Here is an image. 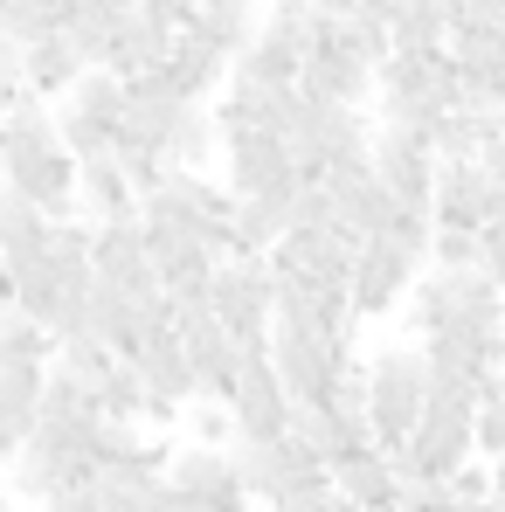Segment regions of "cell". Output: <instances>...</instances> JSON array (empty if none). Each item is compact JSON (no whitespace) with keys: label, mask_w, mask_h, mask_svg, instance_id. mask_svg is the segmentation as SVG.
<instances>
[{"label":"cell","mask_w":505,"mask_h":512,"mask_svg":"<svg viewBox=\"0 0 505 512\" xmlns=\"http://www.w3.org/2000/svg\"><path fill=\"white\" fill-rule=\"evenodd\" d=\"M63 111H77V118H90V125H118V111H125V84L104 77V70H84V77L70 84V97H63Z\"/></svg>","instance_id":"obj_20"},{"label":"cell","mask_w":505,"mask_h":512,"mask_svg":"<svg viewBox=\"0 0 505 512\" xmlns=\"http://www.w3.org/2000/svg\"><path fill=\"white\" fill-rule=\"evenodd\" d=\"M21 499H56V492H90L97 478V416L84 423H35V436L7 457Z\"/></svg>","instance_id":"obj_1"},{"label":"cell","mask_w":505,"mask_h":512,"mask_svg":"<svg viewBox=\"0 0 505 512\" xmlns=\"http://www.w3.org/2000/svg\"><path fill=\"white\" fill-rule=\"evenodd\" d=\"M270 374H277V388L291 395V409H333V381L353 367V346L339 340H319V333H284V326H270Z\"/></svg>","instance_id":"obj_4"},{"label":"cell","mask_w":505,"mask_h":512,"mask_svg":"<svg viewBox=\"0 0 505 512\" xmlns=\"http://www.w3.org/2000/svg\"><path fill=\"white\" fill-rule=\"evenodd\" d=\"M180 429L194 436V450H236V423H229L222 402H201V395H194V402L180 409Z\"/></svg>","instance_id":"obj_23"},{"label":"cell","mask_w":505,"mask_h":512,"mask_svg":"<svg viewBox=\"0 0 505 512\" xmlns=\"http://www.w3.org/2000/svg\"><path fill=\"white\" fill-rule=\"evenodd\" d=\"M305 14H312V21H346L353 0H305Z\"/></svg>","instance_id":"obj_32"},{"label":"cell","mask_w":505,"mask_h":512,"mask_svg":"<svg viewBox=\"0 0 505 512\" xmlns=\"http://www.w3.org/2000/svg\"><path fill=\"white\" fill-rule=\"evenodd\" d=\"M14 90H21V49H14V42H0V104H7Z\"/></svg>","instance_id":"obj_29"},{"label":"cell","mask_w":505,"mask_h":512,"mask_svg":"<svg viewBox=\"0 0 505 512\" xmlns=\"http://www.w3.org/2000/svg\"><path fill=\"white\" fill-rule=\"evenodd\" d=\"M388 49H443L450 0H388Z\"/></svg>","instance_id":"obj_18"},{"label":"cell","mask_w":505,"mask_h":512,"mask_svg":"<svg viewBox=\"0 0 505 512\" xmlns=\"http://www.w3.org/2000/svg\"><path fill=\"white\" fill-rule=\"evenodd\" d=\"M229 423L243 443H277L284 423H291V395L277 388V374H270V360H243V374H236V388H229Z\"/></svg>","instance_id":"obj_9"},{"label":"cell","mask_w":505,"mask_h":512,"mask_svg":"<svg viewBox=\"0 0 505 512\" xmlns=\"http://www.w3.org/2000/svg\"><path fill=\"white\" fill-rule=\"evenodd\" d=\"M409 284H416V263L395 250V243H367V250L353 256V277H346V305H353V319H388V312H402V298H409Z\"/></svg>","instance_id":"obj_8"},{"label":"cell","mask_w":505,"mask_h":512,"mask_svg":"<svg viewBox=\"0 0 505 512\" xmlns=\"http://www.w3.org/2000/svg\"><path fill=\"white\" fill-rule=\"evenodd\" d=\"M0 319H7V298H0Z\"/></svg>","instance_id":"obj_36"},{"label":"cell","mask_w":505,"mask_h":512,"mask_svg":"<svg viewBox=\"0 0 505 512\" xmlns=\"http://www.w3.org/2000/svg\"><path fill=\"white\" fill-rule=\"evenodd\" d=\"M77 77H84V63L70 56V42H63V35H42V42H28V49H21V90H35L42 104H49V97H70Z\"/></svg>","instance_id":"obj_17"},{"label":"cell","mask_w":505,"mask_h":512,"mask_svg":"<svg viewBox=\"0 0 505 512\" xmlns=\"http://www.w3.org/2000/svg\"><path fill=\"white\" fill-rule=\"evenodd\" d=\"M381 104H416V111H457V70L443 49H388L374 63Z\"/></svg>","instance_id":"obj_5"},{"label":"cell","mask_w":505,"mask_h":512,"mask_svg":"<svg viewBox=\"0 0 505 512\" xmlns=\"http://www.w3.org/2000/svg\"><path fill=\"white\" fill-rule=\"evenodd\" d=\"M429 222L436 229H464V236H478L492 215L505 208V194L478 173V160H436V173H429Z\"/></svg>","instance_id":"obj_6"},{"label":"cell","mask_w":505,"mask_h":512,"mask_svg":"<svg viewBox=\"0 0 505 512\" xmlns=\"http://www.w3.org/2000/svg\"><path fill=\"white\" fill-rule=\"evenodd\" d=\"M478 173H485V180H492V187L505 194V139H492V146L478 153Z\"/></svg>","instance_id":"obj_30"},{"label":"cell","mask_w":505,"mask_h":512,"mask_svg":"<svg viewBox=\"0 0 505 512\" xmlns=\"http://www.w3.org/2000/svg\"><path fill=\"white\" fill-rule=\"evenodd\" d=\"M429 263H436V270H478V236L436 229V236H429Z\"/></svg>","instance_id":"obj_27"},{"label":"cell","mask_w":505,"mask_h":512,"mask_svg":"<svg viewBox=\"0 0 505 512\" xmlns=\"http://www.w3.org/2000/svg\"><path fill=\"white\" fill-rule=\"evenodd\" d=\"M187 35L208 42L222 63H236V56L250 49V35H256V7H250V0H208V7H194Z\"/></svg>","instance_id":"obj_15"},{"label":"cell","mask_w":505,"mask_h":512,"mask_svg":"<svg viewBox=\"0 0 505 512\" xmlns=\"http://www.w3.org/2000/svg\"><path fill=\"white\" fill-rule=\"evenodd\" d=\"M243 512H256V506H243Z\"/></svg>","instance_id":"obj_37"},{"label":"cell","mask_w":505,"mask_h":512,"mask_svg":"<svg viewBox=\"0 0 505 512\" xmlns=\"http://www.w3.org/2000/svg\"><path fill=\"white\" fill-rule=\"evenodd\" d=\"M422 395H429V367H422V346H381L367 360V429H374V450H402L409 429L422 416Z\"/></svg>","instance_id":"obj_3"},{"label":"cell","mask_w":505,"mask_h":512,"mask_svg":"<svg viewBox=\"0 0 505 512\" xmlns=\"http://www.w3.org/2000/svg\"><path fill=\"white\" fill-rule=\"evenodd\" d=\"M77 201L90 208V229H104V222H139V201H132V187H125L118 153H111V160L77 167Z\"/></svg>","instance_id":"obj_14"},{"label":"cell","mask_w":505,"mask_h":512,"mask_svg":"<svg viewBox=\"0 0 505 512\" xmlns=\"http://www.w3.org/2000/svg\"><path fill=\"white\" fill-rule=\"evenodd\" d=\"M160 478H167L173 499H187V506H208V512H243V485H236V457L229 450H173L167 464H160Z\"/></svg>","instance_id":"obj_7"},{"label":"cell","mask_w":505,"mask_h":512,"mask_svg":"<svg viewBox=\"0 0 505 512\" xmlns=\"http://www.w3.org/2000/svg\"><path fill=\"white\" fill-rule=\"evenodd\" d=\"M222 77H229V63H222L208 42H194V35H173L167 56H160V70H153V84L167 90V97H180V104L215 97V90H222Z\"/></svg>","instance_id":"obj_12"},{"label":"cell","mask_w":505,"mask_h":512,"mask_svg":"<svg viewBox=\"0 0 505 512\" xmlns=\"http://www.w3.org/2000/svg\"><path fill=\"white\" fill-rule=\"evenodd\" d=\"M167 28H153L146 14H139V0H132V14L111 28V42H104V56H97V70L104 77H118V84H139V77H153L160 70V56H167Z\"/></svg>","instance_id":"obj_11"},{"label":"cell","mask_w":505,"mask_h":512,"mask_svg":"<svg viewBox=\"0 0 505 512\" xmlns=\"http://www.w3.org/2000/svg\"><path fill=\"white\" fill-rule=\"evenodd\" d=\"M333 492L353 512H395V499H402V471L388 464V450H360V457L333 464Z\"/></svg>","instance_id":"obj_13"},{"label":"cell","mask_w":505,"mask_h":512,"mask_svg":"<svg viewBox=\"0 0 505 512\" xmlns=\"http://www.w3.org/2000/svg\"><path fill=\"white\" fill-rule=\"evenodd\" d=\"M215 160H222V139H215L208 111L187 104L180 125L167 132V146H160V167H167V173H215Z\"/></svg>","instance_id":"obj_16"},{"label":"cell","mask_w":505,"mask_h":512,"mask_svg":"<svg viewBox=\"0 0 505 512\" xmlns=\"http://www.w3.org/2000/svg\"><path fill=\"white\" fill-rule=\"evenodd\" d=\"M485 485H492V506L505 512V457H499V464H485Z\"/></svg>","instance_id":"obj_33"},{"label":"cell","mask_w":505,"mask_h":512,"mask_svg":"<svg viewBox=\"0 0 505 512\" xmlns=\"http://www.w3.org/2000/svg\"><path fill=\"white\" fill-rule=\"evenodd\" d=\"M42 512H97L90 492H56V499H42Z\"/></svg>","instance_id":"obj_31"},{"label":"cell","mask_w":505,"mask_h":512,"mask_svg":"<svg viewBox=\"0 0 505 512\" xmlns=\"http://www.w3.org/2000/svg\"><path fill=\"white\" fill-rule=\"evenodd\" d=\"M160 512H208V506H187V499H173V492H167V506H160Z\"/></svg>","instance_id":"obj_34"},{"label":"cell","mask_w":505,"mask_h":512,"mask_svg":"<svg viewBox=\"0 0 505 512\" xmlns=\"http://www.w3.org/2000/svg\"><path fill=\"white\" fill-rule=\"evenodd\" d=\"M97 416H111V423H146V388H139L132 360H111V374L97 381Z\"/></svg>","instance_id":"obj_21"},{"label":"cell","mask_w":505,"mask_h":512,"mask_svg":"<svg viewBox=\"0 0 505 512\" xmlns=\"http://www.w3.org/2000/svg\"><path fill=\"white\" fill-rule=\"evenodd\" d=\"M471 457L478 464H499L505 457V402H478V416H471Z\"/></svg>","instance_id":"obj_26"},{"label":"cell","mask_w":505,"mask_h":512,"mask_svg":"<svg viewBox=\"0 0 505 512\" xmlns=\"http://www.w3.org/2000/svg\"><path fill=\"white\" fill-rule=\"evenodd\" d=\"M499 139H505V111H499Z\"/></svg>","instance_id":"obj_35"},{"label":"cell","mask_w":505,"mask_h":512,"mask_svg":"<svg viewBox=\"0 0 505 512\" xmlns=\"http://www.w3.org/2000/svg\"><path fill=\"white\" fill-rule=\"evenodd\" d=\"M270 512H353V506H346L333 485H326V492H291V499H277Z\"/></svg>","instance_id":"obj_28"},{"label":"cell","mask_w":505,"mask_h":512,"mask_svg":"<svg viewBox=\"0 0 505 512\" xmlns=\"http://www.w3.org/2000/svg\"><path fill=\"white\" fill-rule=\"evenodd\" d=\"M90 277L125 291V298H160L153 284V263H146V243H139V222H104L90 229Z\"/></svg>","instance_id":"obj_10"},{"label":"cell","mask_w":505,"mask_h":512,"mask_svg":"<svg viewBox=\"0 0 505 512\" xmlns=\"http://www.w3.org/2000/svg\"><path fill=\"white\" fill-rule=\"evenodd\" d=\"M429 236H436V222H429V208H395L388 222H381V243H395V250L422 263L429 256Z\"/></svg>","instance_id":"obj_25"},{"label":"cell","mask_w":505,"mask_h":512,"mask_svg":"<svg viewBox=\"0 0 505 512\" xmlns=\"http://www.w3.org/2000/svg\"><path fill=\"white\" fill-rule=\"evenodd\" d=\"M0 187H14L42 222L77 208V167L56 146V118L35 125V132H0Z\"/></svg>","instance_id":"obj_2"},{"label":"cell","mask_w":505,"mask_h":512,"mask_svg":"<svg viewBox=\"0 0 505 512\" xmlns=\"http://www.w3.org/2000/svg\"><path fill=\"white\" fill-rule=\"evenodd\" d=\"M42 236H49V222L14 194V187H0V263H21V256H42Z\"/></svg>","instance_id":"obj_19"},{"label":"cell","mask_w":505,"mask_h":512,"mask_svg":"<svg viewBox=\"0 0 505 512\" xmlns=\"http://www.w3.org/2000/svg\"><path fill=\"white\" fill-rule=\"evenodd\" d=\"M42 35H56V7L49 0H0V42L28 49Z\"/></svg>","instance_id":"obj_22"},{"label":"cell","mask_w":505,"mask_h":512,"mask_svg":"<svg viewBox=\"0 0 505 512\" xmlns=\"http://www.w3.org/2000/svg\"><path fill=\"white\" fill-rule=\"evenodd\" d=\"M0 360H28V367H49L56 360V340L35 326V319H21V312H7L0 319Z\"/></svg>","instance_id":"obj_24"}]
</instances>
